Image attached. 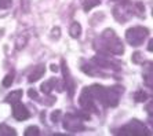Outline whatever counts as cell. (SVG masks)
<instances>
[{"instance_id": "obj_1", "label": "cell", "mask_w": 153, "mask_h": 136, "mask_svg": "<svg viewBox=\"0 0 153 136\" xmlns=\"http://www.w3.org/2000/svg\"><path fill=\"white\" fill-rule=\"evenodd\" d=\"M100 43L102 44L103 48H105L108 52H111V54L120 55L124 52V47H123L121 40L114 35V32L111 30V29H106V30L101 35Z\"/></svg>"}, {"instance_id": "obj_2", "label": "cell", "mask_w": 153, "mask_h": 136, "mask_svg": "<svg viewBox=\"0 0 153 136\" xmlns=\"http://www.w3.org/2000/svg\"><path fill=\"white\" fill-rule=\"evenodd\" d=\"M149 35V30L142 26H134V28L127 29L126 32V40L128 41V44H131L132 47L142 46L143 41L146 40Z\"/></svg>"}, {"instance_id": "obj_3", "label": "cell", "mask_w": 153, "mask_h": 136, "mask_svg": "<svg viewBox=\"0 0 153 136\" xmlns=\"http://www.w3.org/2000/svg\"><path fill=\"white\" fill-rule=\"evenodd\" d=\"M120 133H123V135H148L149 132L145 128V125L141 124L138 120H132L130 124H127L121 129Z\"/></svg>"}, {"instance_id": "obj_4", "label": "cell", "mask_w": 153, "mask_h": 136, "mask_svg": "<svg viewBox=\"0 0 153 136\" xmlns=\"http://www.w3.org/2000/svg\"><path fill=\"white\" fill-rule=\"evenodd\" d=\"M64 128L69 132H77V131H82L84 126H83L82 121L77 120L76 117H73V114H68L65 117L64 121Z\"/></svg>"}, {"instance_id": "obj_5", "label": "cell", "mask_w": 153, "mask_h": 136, "mask_svg": "<svg viewBox=\"0 0 153 136\" xmlns=\"http://www.w3.org/2000/svg\"><path fill=\"white\" fill-rule=\"evenodd\" d=\"M13 115L18 121H24V120L30 117V113H29L25 104L21 103V102H17V103L13 104Z\"/></svg>"}, {"instance_id": "obj_6", "label": "cell", "mask_w": 153, "mask_h": 136, "mask_svg": "<svg viewBox=\"0 0 153 136\" xmlns=\"http://www.w3.org/2000/svg\"><path fill=\"white\" fill-rule=\"evenodd\" d=\"M79 103L82 107H84L85 110H91L93 109V104H94V96L91 93V90L88 87L83 90V92L80 93V98H79Z\"/></svg>"}, {"instance_id": "obj_7", "label": "cell", "mask_w": 153, "mask_h": 136, "mask_svg": "<svg viewBox=\"0 0 153 136\" xmlns=\"http://www.w3.org/2000/svg\"><path fill=\"white\" fill-rule=\"evenodd\" d=\"M44 72H46V68H44V65H37L36 68H33L32 73L29 74L28 81H29V82H35V81H37V80H39L40 77H43Z\"/></svg>"}, {"instance_id": "obj_8", "label": "cell", "mask_w": 153, "mask_h": 136, "mask_svg": "<svg viewBox=\"0 0 153 136\" xmlns=\"http://www.w3.org/2000/svg\"><path fill=\"white\" fill-rule=\"evenodd\" d=\"M62 72H64V76H65V82H66V88H69L71 90V96L73 95V81H72L71 76H69V70L68 68H66V65H65V62H62Z\"/></svg>"}, {"instance_id": "obj_9", "label": "cell", "mask_w": 153, "mask_h": 136, "mask_svg": "<svg viewBox=\"0 0 153 136\" xmlns=\"http://www.w3.org/2000/svg\"><path fill=\"white\" fill-rule=\"evenodd\" d=\"M19 99H22V91L21 90H17V91H13L11 93H8L7 96H6V100H7L8 103L14 104L17 102H19Z\"/></svg>"}, {"instance_id": "obj_10", "label": "cell", "mask_w": 153, "mask_h": 136, "mask_svg": "<svg viewBox=\"0 0 153 136\" xmlns=\"http://www.w3.org/2000/svg\"><path fill=\"white\" fill-rule=\"evenodd\" d=\"M69 35H71L73 39L80 37V35H82V25H80L79 22H73L71 25V28H69Z\"/></svg>"}, {"instance_id": "obj_11", "label": "cell", "mask_w": 153, "mask_h": 136, "mask_svg": "<svg viewBox=\"0 0 153 136\" xmlns=\"http://www.w3.org/2000/svg\"><path fill=\"white\" fill-rule=\"evenodd\" d=\"M0 135H13V136H15L17 132H15L14 128H10V126L6 125V124H1V125H0Z\"/></svg>"}, {"instance_id": "obj_12", "label": "cell", "mask_w": 153, "mask_h": 136, "mask_svg": "<svg viewBox=\"0 0 153 136\" xmlns=\"http://www.w3.org/2000/svg\"><path fill=\"white\" fill-rule=\"evenodd\" d=\"M54 82H55V80H50V81L44 82V84L42 85V91H43L44 93H50L51 91H53L54 88H55V87H53Z\"/></svg>"}, {"instance_id": "obj_13", "label": "cell", "mask_w": 153, "mask_h": 136, "mask_svg": "<svg viewBox=\"0 0 153 136\" xmlns=\"http://www.w3.org/2000/svg\"><path fill=\"white\" fill-rule=\"evenodd\" d=\"M13 81H14V73L11 72V73H8V74L4 77V80H3V87H6V88L11 87Z\"/></svg>"}, {"instance_id": "obj_14", "label": "cell", "mask_w": 153, "mask_h": 136, "mask_svg": "<svg viewBox=\"0 0 153 136\" xmlns=\"http://www.w3.org/2000/svg\"><path fill=\"white\" fill-rule=\"evenodd\" d=\"M40 133V129L37 126H28L25 129V135L26 136H30V135H39Z\"/></svg>"}, {"instance_id": "obj_15", "label": "cell", "mask_w": 153, "mask_h": 136, "mask_svg": "<svg viewBox=\"0 0 153 136\" xmlns=\"http://www.w3.org/2000/svg\"><path fill=\"white\" fill-rule=\"evenodd\" d=\"M13 6V0H0V8L1 10H7Z\"/></svg>"}, {"instance_id": "obj_16", "label": "cell", "mask_w": 153, "mask_h": 136, "mask_svg": "<svg viewBox=\"0 0 153 136\" xmlns=\"http://www.w3.org/2000/svg\"><path fill=\"white\" fill-rule=\"evenodd\" d=\"M146 93L143 92V91H138V92L135 93V100L137 102H145L146 100Z\"/></svg>"}, {"instance_id": "obj_17", "label": "cell", "mask_w": 153, "mask_h": 136, "mask_svg": "<svg viewBox=\"0 0 153 136\" xmlns=\"http://www.w3.org/2000/svg\"><path fill=\"white\" fill-rule=\"evenodd\" d=\"M59 115H61V111H54L53 115H51L53 121H54V122H57V120H58V117H59Z\"/></svg>"}, {"instance_id": "obj_18", "label": "cell", "mask_w": 153, "mask_h": 136, "mask_svg": "<svg viewBox=\"0 0 153 136\" xmlns=\"http://www.w3.org/2000/svg\"><path fill=\"white\" fill-rule=\"evenodd\" d=\"M22 4L25 6V11L28 12V11H29V7H28V6H29V0H22V1H21V6H22Z\"/></svg>"}, {"instance_id": "obj_19", "label": "cell", "mask_w": 153, "mask_h": 136, "mask_svg": "<svg viewBox=\"0 0 153 136\" xmlns=\"http://www.w3.org/2000/svg\"><path fill=\"white\" fill-rule=\"evenodd\" d=\"M148 51L153 52V39H152V40H149V43H148Z\"/></svg>"}, {"instance_id": "obj_20", "label": "cell", "mask_w": 153, "mask_h": 136, "mask_svg": "<svg viewBox=\"0 0 153 136\" xmlns=\"http://www.w3.org/2000/svg\"><path fill=\"white\" fill-rule=\"evenodd\" d=\"M28 93H29V96L30 98H37V92H36L35 90H30Z\"/></svg>"}, {"instance_id": "obj_21", "label": "cell", "mask_w": 153, "mask_h": 136, "mask_svg": "<svg viewBox=\"0 0 153 136\" xmlns=\"http://www.w3.org/2000/svg\"><path fill=\"white\" fill-rule=\"evenodd\" d=\"M51 70H53V72H58V68H57V65H53V66H51Z\"/></svg>"}, {"instance_id": "obj_22", "label": "cell", "mask_w": 153, "mask_h": 136, "mask_svg": "<svg viewBox=\"0 0 153 136\" xmlns=\"http://www.w3.org/2000/svg\"><path fill=\"white\" fill-rule=\"evenodd\" d=\"M3 35H4V30H3V29H0V39L3 37Z\"/></svg>"}, {"instance_id": "obj_23", "label": "cell", "mask_w": 153, "mask_h": 136, "mask_svg": "<svg viewBox=\"0 0 153 136\" xmlns=\"http://www.w3.org/2000/svg\"><path fill=\"white\" fill-rule=\"evenodd\" d=\"M117 1H121V3H123V4H126V3H127V1H128V0H117Z\"/></svg>"}, {"instance_id": "obj_24", "label": "cell", "mask_w": 153, "mask_h": 136, "mask_svg": "<svg viewBox=\"0 0 153 136\" xmlns=\"http://www.w3.org/2000/svg\"><path fill=\"white\" fill-rule=\"evenodd\" d=\"M152 14H153V12H152Z\"/></svg>"}]
</instances>
